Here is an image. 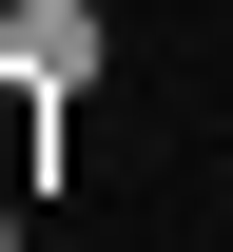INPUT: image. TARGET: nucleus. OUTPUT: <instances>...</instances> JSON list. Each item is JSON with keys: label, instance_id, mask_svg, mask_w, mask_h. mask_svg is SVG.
<instances>
[{"label": "nucleus", "instance_id": "nucleus-1", "mask_svg": "<svg viewBox=\"0 0 233 252\" xmlns=\"http://www.w3.org/2000/svg\"><path fill=\"white\" fill-rule=\"evenodd\" d=\"M0 59H20V78H59V97H78V78H98V59H117V20H98V0H0Z\"/></svg>", "mask_w": 233, "mask_h": 252}, {"label": "nucleus", "instance_id": "nucleus-2", "mask_svg": "<svg viewBox=\"0 0 233 252\" xmlns=\"http://www.w3.org/2000/svg\"><path fill=\"white\" fill-rule=\"evenodd\" d=\"M39 136H59V78L0 59V194H39Z\"/></svg>", "mask_w": 233, "mask_h": 252}, {"label": "nucleus", "instance_id": "nucleus-3", "mask_svg": "<svg viewBox=\"0 0 233 252\" xmlns=\"http://www.w3.org/2000/svg\"><path fill=\"white\" fill-rule=\"evenodd\" d=\"M0 252H20V194H0Z\"/></svg>", "mask_w": 233, "mask_h": 252}]
</instances>
